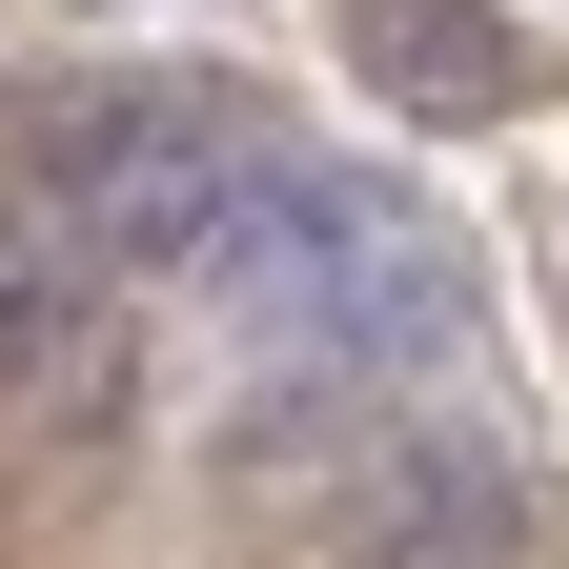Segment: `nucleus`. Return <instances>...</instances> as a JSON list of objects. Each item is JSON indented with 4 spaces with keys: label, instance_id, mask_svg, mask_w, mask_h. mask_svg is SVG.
Instances as JSON below:
<instances>
[{
    "label": "nucleus",
    "instance_id": "nucleus-1",
    "mask_svg": "<svg viewBox=\"0 0 569 569\" xmlns=\"http://www.w3.org/2000/svg\"><path fill=\"white\" fill-rule=\"evenodd\" d=\"M346 82H387L407 122H488V102H529V41L488 0H346Z\"/></svg>",
    "mask_w": 569,
    "mask_h": 569
}]
</instances>
